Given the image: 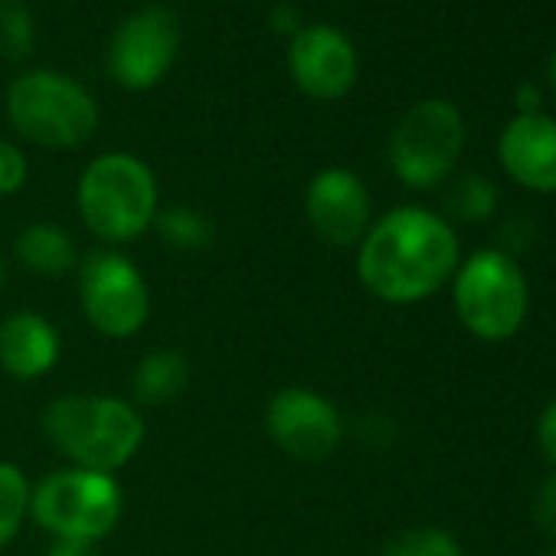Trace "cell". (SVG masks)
Instances as JSON below:
<instances>
[{
	"mask_svg": "<svg viewBox=\"0 0 556 556\" xmlns=\"http://www.w3.org/2000/svg\"><path fill=\"white\" fill-rule=\"evenodd\" d=\"M462 262L452 223L422 206H396L357 245L361 286L387 305H419L432 299Z\"/></svg>",
	"mask_w": 556,
	"mask_h": 556,
	"instance_id": "obj_1",
	"label": "cell"
},
{
	"mask_svg": "<svg viewBox=\"0 0 556 556\" xmlns=\"http://www.w3.org/2000/svg\"><path fill=\"white\" fill-rule=\"evenodd\" d=\"M43 435L73 468L118 471L144 445V419L135 403L99 393H66L43 409Z\"/></svg>",
	"mask_w": 556,
	"mask_h": 556,
	"instance_id": "obj_2",
	"label": "cell"
},
{
	"mask_svg": "<svg viewBox=\"0 0 556 556\" xmlns=\"http://www.w3.org/2000/svg\"><path fill=\"white\" fill-rule=\"evenodd\" d=\"M452 305L465 331L501 344L523 328L530 292L517 258L504 249H478L452 275Z\"/></svg>",
	"mask_w": 556,
	"mask_h": 556,
	"instance_id": "obj_3",
	"label": "cell"
},
{
	"mask_svg": "<svg viewBox=\"0 0 556 556\" xmlns=\"http://www.w3.org/2000/svg\"><path fill=\"white\" fill-rule=\"evenodd\" d=\"M79 213L86 226L105 242H131L154 226L157 216V184L151 167L135 154H102L96 157L76 190Z\"/></svg>",
	"mask_w": 556,
	"mask_h": 556,
	"instance_id": "obj_4",
	"label": "cell"
},
{
	"mask_svg": "<svg viewBox=\"0 0 556 556\" xmlns=\"http://www.w3.org/2000/svg\"><path fill=\"white\" fill-rule=\"evenodd\" d=\"M125 494L115 475L89 468H60L50 471L30 491L34 520L56 540H86L99 543L122 520Z\"/></svg>",
	"mask_w": 556,
	"mask_h": 556,
	"instance_id": "obj_5",
	"label": "cell"
},
{
	"mask_svg": "<svg viewBox=\"0 0 556 556\" xmlns=\"http://www.w3.org/2000/svg\"><path fill=\"white\" fill-rule=\"evenodd\" d=\"M11 125L40 148L70 151L92 138L99 105L92 96L60 73H24L8 96Z\"/></svg>",
	"mask_w": 556,
	"mask_h": 556,
	"instance_id": "obj_6",
	"label": "cell"
},
{
	"mask_svg": "<svg viewBox=\"0 0 556 556\" xmlns=\"http://www.w3.org/2000/svg\"><path fill=\"white\" fill-rule=\"evenodd\" d=\"M465 148V118L448 99L413 105L390 138V167L413 190H432L455 170Z\"/></svg>",
	"mask_w": 556,
	"mask_h": 556,
	"instance_id": "obj_7",
	"label": "cell"
},
{
	"mask_svg": "<svg viewBox=\"0 0 556 556\" xmlns=\"http://www.w3.org/2000/svg\"><path fill=\"white\" fill-rule=\"evenodd\" d=\"M79 305L102 338L125 341L148 325L151 292L128 255L99 249L79 265Z\"/></svg>",
	"mask_w": 556,
	"mask_h": 556,
	"instance_id": "obj_8",
	"label": "cell"
},
{
	"mask_svg": "<svg viewBox=\"0 0 556 556\" xmlns=\"http://www.w3.org/2000/svg\"><path fill=\"white\" fill-rule=\"evenodd\" d=\"M180 50V21L174 11L154 4L131 14L109 43V73L118 86L144 92L157 86Z\"/></svg>",
	"mask_w": 556,
	"mask_h": 556,
	"instance_id": "obj_9",
	"label": "cell"
},
{
	"mask_svg": "<svg viewBox=\"0 0 556 556\" xmlns=\"http://www.w3.org/2000/svg\"><path fill=\"white\" fill-rule=\"evenodd\" d=\"M265 432L299 462H325L344 439V419L328 396L308 387H282L265 406Z\"/></svg>",
	"mask_w": 556,
	"mask_h": 556,
	"instance_id": "obj_10",
	"label": "cell"
},
{
	"mask_svg": "<svg viewBox=\"0 0 556 556\" xmlns=\"http://www.w3.org/2000/svg\"><path fill=\"white\" fill-rule=\"evenodd\" d=\"M370 190L354 170L328 167L312 177L305 193V216L315 236L334 249L361 245L370 229Z\"/></svg>",
	"mask_w": 556,
	"mask_h": 556,
	"instance_id": "obj_11",
	"label": "cell"
},
{
	"mask_svg": "<svg viewBox=\"0 0 556 556\" xmlns=\"http://www.w3.org/2000/svg\"><path fill=\"white\" fill-rule=\"evenodd\" d=\"M289 70L302 92L315 99H341L357 83V53L334 27H305L292 37Z\"/></svg>",
	"mask_w": 556,
	"mask_h": 556,
	"instance_id": "obj_12",
	"label": "cell"
},
{
	"mask_svg": "<svg viewBox=\"0 0 556 556\" xmlns=\"http://www.w3.org/2000/svg\"><path fill=\"white\" fill-rule=\"evenodd\" d=\"M497 161L523 190L556 193V118L514 115L497 138Z\"/></svg>",
	"mask_w": 556,
	"mask_h": 556,
	"instance_id": "obj_13",
	"label": "cell"
},
{
	"mask_svg": "<svg viewBox=\"0 0 556 556\" xmlns=\"http://www.w3.org/2000/svg\"><path fill=\"white\" fill-rule=\"evenodd\" d=\"M60 361V331L37 312H14L0 325V367L14 380H40Z\"/></svg>",
	"mask_w": 556,
	"mask_h": 556,
	"instance_id": "obj_14",
	"label": "cell"
},
{
	"mask_svg": "<svg viewBox=\"0 0 556 556\" xmlns=\"http://www.w3.org/2000/svg\"><path fill=\"white\" fill-rule=\"evenodd\" d=\"M14 255L24 268H30L34 275H66L79 265V249L76 239L53 223H34L27 229L17 232L14 239Z\"/></svg>",
	"mask_w": 556,
	"mask_h": 556,
	"instance_id": "obj_15",
	"label": "cell"
},
{
	"mask_svg": "<svg viewBox=\"0 0 556 556\" xmlns=\"http://www.w3.org/2000/svg\"><path fill=\"white\" fill-rule=\"evenodd\" d=\"M190 383V364L180 351H151L131 374V396L141 406H167Z\"/></svg>",
	"mask_w": 556,
	"mask_h": 556,
	"instance_id": "obj_16",
	"label": "cell"
},
{
	"mask_svg": "<svg viewBox=\"0 0 556 556\" xmlns=\"http://www.w3.org/2000/svg\"><path fill=\"white\" fill-rule=\"evenodd\" d=\"M497 203H501V193L494 180H488L478 170L455 177L445 193V213L458 223H488L497 213Z\"/></svg>",
	"mask_w": 556,
	"mask_h": 556,
	"instance_id": "obj_17",
	"label": "cell"
},
{
	"mask_svg": "<svg viewBox=\"0 0 556 556\" xmlns=\"http://www.w3.org/2000/svg\"><path fill=\"white\" fill-rule=\"evenodd\" d=\"M30 481L14 462H0V549L24 527L30 514Z\"/></svg>",
	"mask_w": 556,
	"mask_h": 556,
	"instance_id": "obj_18",
	"label": "cell"
},
{
	"mask_svg": "<svg viewBox=\"0 0 556 556\" xmlns=\"http://www.w3.org/2000/svg\"><path fill=\"white\" fill-rule=\"evenodd\" d=\"M154 226H157V232L164 236V242H167V245L184 249V252L206 249V245L213 242V236H216L213 223H210L200 210H190V206L157 210Z\"/></svg>",
	"mask_w": 556,
	"mask_h": 556,
	"instance_id": "obj_19",
	"label": "cell"
},
{
	"mask_svg": "<svg viewBox=\"0 0 556 556\" xmlns=\"http://www.w3.org/2000/svg\"><path fill=\"white\" fill-rule=\"evenodd\" d=\"M380 556H465L462 543L455 540V533H448L445 527H406L400 533H393Z\"/></svg>",
	"mask_w": 556,
	"mask_h": 556,
	"instance_id": "obj_20",
	"label": "cell"
},
{
	"mask_svg": "<svg viewBox=\"0 0 556 556\" xmlns=\"http://www.w3.org/2000/svg\"><path fill=\"white\" fill-rule=\"evenodd\" d=\"M37 27L24 0H0V53L21 63L34 53Z\"/></svg>",
	"mask_w": 556,
	"mask_h": 556,
	"instance_id": "obj_21",
	"label": "cell"
},
{
	"mask_svg": "<svg viewBox=\"0 0 556 556\" xmlns=\"http://www.w3.org/2000/svg\"><path fill=\"white\" fill-rule=\"evenodd\" d=\"M27 157L21 148H14L11 141H0V197H11L17 190H24L27 184Z\"/></svg>",
	"mask_w": 556,
	"mask_h": 556,
	"instance_id": "obj_22",
	"label": "cell"
},
{
	"mask_svg": "<svg viewBox=\"0 0 556 556\" xmlns=\"http://www.w3.org/2000/svg\"><path fill=\"white\" fill-rule=\"evenodd\" d=\"M530 514H533L536 530L556 540V471L536 484L533 501H530Z\"/></svg>",
	"mask_w": 556,
	"mask_h": 556,
	"instance_id": "obj_23",
	"label": "cell"
},
{
	"mask_svg": "<svg viewBox=\"0 0 556 556\" xmlns=\"http://www.w3.org/2000/svg\"><path fill=\"white\" fill-rule=\"evenodd\" d=\"M536 442H540L543 458L556 468V400L536 419Z\"/></svg>",
	"mask_w": 556,
	"mask_h": 556,
	"instance_id": "obj_24",
	"label": "cell"
},
{
	"mask_svg": "<svg viewBox=\"0 0 556 556\" xmlns=\"http://www.w3.org/2000/svg\"><path fill=\"white\" fill-rule=\"evenodd\" d=\"M540 105H543V96H540V89L533 83H520L514 89V109H517V115H533V112H540Z\"/></svg>",
	"mask_w": 556,
	"mask_h": 556,
	"instance_id": "obj_25",
	"label": "cell"
},
{
	"mask_svg": "<svg viewBox=\"0 0 556 556\" xmlns=\"http://www.w3.org/2000/svg\"><path fill=\"white\" fill-rule=\"evenodd\" d=\"M47 556H99V553H96V543H86V540H53Z\"/></svg>",
	"mask_w": 556,
	"mask_h": 556,
	"instance_id": "obj_26",
	"label": "cell"
},
{
	"mask_svg": "<svg viewBox=\"0 0 556 556\" xmlns=\"http://www.w3.org/2000/svg\"><path fill=\"white\" fill-rule=\"evenodd\" d=\"M271 30H278V34H292L295 27H299V14L292 11V8H278L275 14H271Z\"/></svg>",
	"mask_w": 556,
	"mask_h": 556,
	"instance_id": "obj_27",
	"label": "cell"
},
{
	"mask_svg": "<svg viewBox=\"0 0 556 556\" xmlns=\"http://www.w3.org/2000/svg\"><path fill=\"white\" fill-rule=\"evenodd\" d=\"M546 73H549V86L556 89V53L549 56V70H546Z\"/></svg>",
	"mask_w": 556,
	"mask_h": 556,
	"instance_id": "obj_28",
	"label": "cell"
},
{
	"mask_svg": "<svg viewBox=\"0 0 556 556\" xmlns=\"http://www.w3.org/2000/svg\"><path fill=\"white\" fill-rule=\"evenodd\" d=\"M4 282H8V265H4V258H0V289H4Z\"/></svg>",
	"mask_w": 556,
	"mask_h": 556,
	"instance_id": "obj_29",
	"label": "cell"
},
{
	"mask_svg": "<svg viewBox=\"0 0 556 556\" xmlns=\"http://www.w3.org/2000/svg\"><path fill=\"white\" fill-rule=\"evenodd\" d=\"M540 556H556V546H553V549H546V553H540Z\"/></svg>",
	"mask_w": 556,
	"mask_h": 556,
	"instance_id": "obj_30",
	"label": "cell"
}]
</instances>
